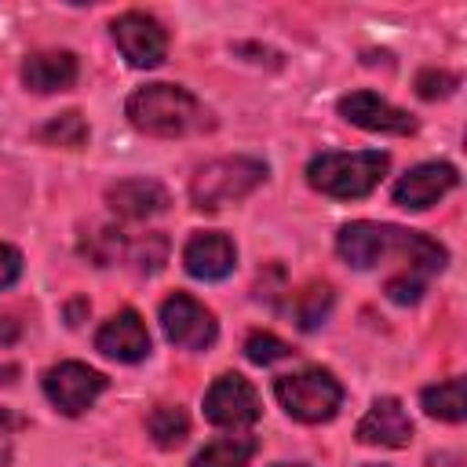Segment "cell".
I'll return each mask as SVG.
<instances>
[{
  "mask_svg": "<svg viewBox=\"0 0 467 467\" xmlns=\"http://www.w3.org/2000/svg\"><path fill=\"white\" fill-rule=\"evenodd\" d=\"M336 248L354 270L390 266L383 292L390 303H401V306L420 303V296L427 292V281L445 270V248L434 237L401 230L390 223H365V219L347 223L336 237Z\"/></svg>",
  "mask_w": 467,
  "mask_h": 467,
  "instance_id": "6da1fadb",
  "label": "cell"
},
{
  "mask_svg": "<svg viewBox=\"0 0 467 467\" xmlns=\"http://www.w3.org/2000/svg\"><path fill=\"white\" fill-rule=\"evenodd\" d=\"M128 120L157 139H182L212 128V113L197 95L175 84H146L128 99Z\"/></svg>",
  "mask_w": 467,
  "mask_h": 467,
  "instance_id": "7a4b0ae2",
  "label": "cell"
},
{
  "mask_svg": "<svg viewBox=\"0 0 467 467\" xmlns=\"http://www.w3.org/2000/svg\"><path fill=\"white\" fill-rule=\"evenodd\" d=\"M390 157L383 150H358V153H317L306 164V182L328 197L354 201L379 186Z\"/></svg>",
  "mask_w": 467,
  "mask_h": 467,
  "instance_id": "3957f363",
  "label": "cell"
},
{
  "mask_svg": "<svg viewBox=\"0 0 467 467\" xmlns=\"http://www.w3.org/2000/svg\"><path fill=\"white\" fill-rule=\"evenodd\" d=\"M266 179V164L255 161V157H223V161H212L204 164L193 182H190V197H193V208L201 212H219L241 197H248L259 182Z\"/></svg>",
  "mask_w": 467,
  "mask_h": 467,
  "instance_id": "277c9868",
  "label": "cell"
},
{
  "mask_svg": "<svg viewBox=\"0 0 467 467\" xmlns=\"http://www.w3.org/2000/svg\"><path fill=\"white\" fill-rule=\"evenodd\" d=\"M281 409L299 423H325L343 405V387L328 368H303L274 383Z\"/></svg>",
  "mask_w": 467,
  "mask_h": 467,
  "instance_id": "5b68a950",
  "label": "cell"
},
{
  "mask_svg": "<svg viewBox=\"0 0 467 467\" xmlns=\"http://www.w3.org/2000/svg\"><path fill=\"white\" fill-rule=\"evenodd\" d=\"M259 412H263V401L241 372H223L204 394V416L215 427H230V431L252 427L259 420Z\"/></svg>",
  "mask_w": 467,
  "mask_h": 467,
  "instance_id": "8992f818",
  "label": "cell"
},
{
  "mask_svg": "<svg viewBox=\"0 0 467 467\" xmlns=\"http://www.w3.org/2000/svg\"><path fill=\"white\" fill-rule=\"evenodd\" d=\"M161 328L175 347H186V350H204L219 336V325H215L212 310L201 306L186 292H175L161 303Z\"/></svg>",
  "mask_w": 467,
  "mask_h": 467,
  "instance_id": "52a82bcc",
  "label": "cell"
},
{
  "mask_svg": "<svg viewBox=\"0 0 467 467\" xmlns=\"http://www.w3.org/2000/svg\"><path fill=\"white\" fill-rule=\"evenodd\" d=\"M102 390H106V376L80 361H62L44 372V394L66 416H80Z\"/></svg>",
  "mask_w": 467,
  "mask_h": 467,
  "instance_id": "ba28073f",
  "label": "cell"
},
{
  "mask_svg": "<svg viewBox=\"0 0 467 467\" xmlns=\"http://www.w3.org/2000/svg\"><path fill=\"white\" fill-rule=\"evenodd\" d=\"M113 40H117L120 55L135 69H153L168 55V33H164V26L157 18H150V15H142V11H128V15L113 18Z\"/></svg>",
  "mask_w": 467,
  "mask_h": 467,
  "instance_id": "9c48e42d",
  "label": "cell"
},
{
  "mask_svg": "<svg viewBox=\"0 0 467 467\" xmlns=\"http://www.w3.org/2000/svg\"><path fill=\"white\" fill-rule=\"evenodd\" d=\"M460 182L456 168L445 161H431V164H416L412 171H405L394 182V204L409 208V212H423L431 204H438L452 186Z\"/></svg>",
  "mask_w": 467,
  "mask_h": 467,
  "instance_id": "30bf717a",
  "label": "cell"
},
{
  "mask_svg": "<svg viewBox=\"0 0 467 467\" xmlns=\"http://www.w3.org/2000/svg\"><path fill=\"white\" fill-rule=\"evenodd\" d=\"M339 113L350 124L365 128V131H383V135H412L416 131V120L405 109H398L387 99H379L376 91H350V95H343L339 99Z\"/></svg>",
  "mask_w": 467,
  "mask_h": 467,
  "instance_id": "8fae6325",
  "label": "cell"
},
{
  "mask_svg": "<svg viewBox=\"0 0 467 467\" xmlns=\"http://www.w3.org/2000/svg\"><path fill=\"white\" fill-rule=\"evenodd\" d=\"M95 347L106 354V358H113V361H142L146 354H150V332H146V321L135 314V310H120V314H113L102 328H99V336H95Z\"/></svg>",
  "mask_w": 467,
  "mask_h": 467,
  "instance_id": "7c38bea8",
  "label": "cell"
},
{
  "mask_svg": "<svg viewBox=\"0 0 467 467\" xmlns=\"http://www.w3.org/2000/svg\"><path fill=\"white\" fill-rule=\"evenodd\" d=\"M409 438H412V420L398 398H376L372 409L358 423V441H365V445L401 449V445H409Z\"/></svg>",
  "mask_w": 467,
  "mask_h": 467,
  "instance_id": "4fadbf2b",
  "label": "cell"
},
{
  "mask_svg": "<svg viewBox=\"0 0 467 467\" xmlns=\"http://www.w3.org/2000/svg\"><path fill=\"white\" fill-rule=\"evenodd\" d=\"M182 263H186V274L190 277H201V281H219L234 270L237 263V248L226 234H193L182 248Z\"/></svg>",
  "mask_w": 467,
  "mask_h": 467,
  "instance_id": "5bb4252c",
  "label": "cell"
},
{
  "mask_svg": "<svg viewBox=\"0 0 467 467\" xmlns=\"http://www.w3.org/2000/svg\"><path fill=\"white\" fill-rule=\"evenodd\" d=\"M106 204L120 219H150L168 208V190L157 179H120L106 190Z\"/></svg>",
  "mask_w": 467,
  "mask_h": 467,
  "instance_id": "9a60e30c",
  "label": "cell"
},
{
  "mask_svg": "<svg viewBox=\"0 0 467 467\" xmlns=\"http://www.w3.org/2000/svg\"><path fill=\"white\" fill-rule=\"evenodd\" d=\"M22 80L33 91H66L77 80V55H69V51H36L22 62Z\"/></svg>",
  "mask_w": 467,
  "mask_h": 467,
  "instance_id": "2e32d148",
  "label": "cell"
},
{
  "mask_svg": "<svg viewBox=\"0 0 467 467\" xmlns=\"http://www.w3.org/2000/svg\"><path fill=\"white\" fill-rule=\"evenodd\" d=\"M255 452V438L252 434H230V438H215L208 441L193 460L190 467H244Z\"/></svg>",
  "mask_w": 467,
  "mask_h": 467,
  "instance_id": "e0dca14e",
  "label": "cell"
},
{
  "mask_svg": "<svg viewBox=\"0 0 467 467\" xmlns=\"http://www.w3.org/2000/svg\"><path fill=\"white\" fill-rule=\"evenodd\" d=\"M420 401H423L427 416L445 420V423H460L463 420V379L452 376L445 383H434V387H427L420 394Z\"/></svg>",
  "mask_w": 467,
  "mask_h": 467,
  "instance_id": "ac0fdd59",
  "label": "cell"
},
{
  "mask_svg": "<svg viewBox=\"0 0 467 467\" xmlns=\"http://www.w3.org/2000/svg\"><path fill=\"white\" fill-rule=\"evenodd\" d=\"M146 431H150V438H153L161 449H175V445H182L186 434H190V416H186V409H179V405H157V409L146 416Z\"/></svg>",
  "mask_w": 467,
  "mask_h": 467,
  "instance_id": "d6986e66",
  "label": "cell"
},
{
  "mask_svg": "<svg viewBox=\"0 0 467 467\" xmlns=\"http://www.w3.org/2000/svg\"><path fill=\"white\" fill-rule=\"evenodd\" d=\"M328 310H332V288H328V285H306V288L296 292V299H292V317H296V325H299L303 332L317 328V325L328 317Z\"/></svg>",
  "mask_w": 467,
  "mask_h": 467,
  "instance_id": "ffe728a7",
  "label": "cell"
},
{
  "mask_svg": "<svg viewBox=\"0 0 467 467\" xmlns=\"http://www.w3.org/2000/svg\"><path fill=\"white\" fill-rule=\"evenodd\" d=\"M40 139L44 142H51V146H84V139H88V120L77 113V109H66V113H58V117H51L44 128H40Z\"/></svg>",
  "mask_w": 467,
  "mask_h": 467,
  "instance_id": "44dd1931",
  "label": "cell"
},
{
  "mask_svg": "<svg viewBox=\"0 0 467 467\" xmlns=\"http://www.w3.org/2000/svg\"><path fill=\"white\" fill-rule=\"evenodd\" d=\"M84 255L95 263V266H109L117 255H120V248H124V241H120V234L113 230V226H99V230H91L88 237H84Z\"/></svg>",
  "mask_w": 467,
  "mask_h": 467,
  "instance_id": "7402d4cb",
  "label": "cell"
},
{
  "mask_svg": "<svg viewBox=\"0 0 467 467\" xmlns=\"http://www.w3.org/2000/svg\"><path fill=\"white\" fill-rule=\"evenodd\" d=\"M288 354H292V347H288L285 339L270 336V332H252L248 343H244V358H248L252 365H274V361H281V358H288Z\"/></svg>",
  "mask_w": 467,
  "mask_h": 467,
  "instance_id": "603a6c76",
  "label": "cell"
},
{
  "mask_svg": "<svg viewBox=\"0 0 467 467\" xmlns=\"http://www.w3.org/2000/svg\"><path fill=\"white\" fill-rule=\"evenodd\" d=\"M164 259H168V237H161V234H150L131 252V263H135L139 274H157L164 266Z\"/></svg>",
  "mask_w": 467,
  "mask_h": 467,
  "instance_id": "cb8c5ba5",
  "label": "cell"
},
{
  "mask_svg": "<svg viewBox=\"0 0 467 467\" xmlns=\"http://www.w3.org/2000/svg\"><path fill=\"white\" fill-rule=\"evenodd\" d=\"M456 84H460V77L456 73H449V69H423L420 77H416V91H420V99H449L452 91H456Z\"/></svg>",
  "mask_w": 467,
  "mask_h": 467,
  "instance_id": "d4e9b609",
  "label": "cell"
},
{
  "mask_svg": "<svg viewBox=\"0 0 467 467\" xmlns=\"http://www.w3.org/2000/svg\"><path fill=\"white\" fill-rule=\"evenodd\" d=\"M22 277V252L11 244H0V288L15 285Z\"/></svg>",
  "mask_w": 467,
  "mask_h": 467,
  "instance_id": "484cf974",
  "label": "cell"
},
{
  "mask_svg": "<svg viewBox=\"0 0 467 467\" xmlns=\"http://www.w3.org/2000/svg\"><path fill=\"white\" fill-rule=\"evenodd\" d=\"M15 339H18V321H11V317L0 314V347H7Z\"/></svg>",
  "mask_w": 467,
  "mask_h": 467,
  "instance_id": "4316f807",
  "label": "cell"
},
{
  "mask_svg": "<svg viewBox=\"0 0 467 467\" xmlns=\"http://www.w3.org/2000/svg\"><path fill=\"white\" fill-rule=\"evenodd\" d=\"M281 467H303V463H281Z\"/></svg>",
  "mask_w": 467,
  "mask_h": 467,
  "instance_id": "83f0119b",
  "label": "cell"
}]
</instances>
